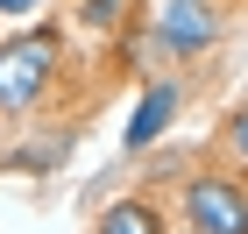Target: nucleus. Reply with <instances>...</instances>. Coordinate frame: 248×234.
<instances>
[{
	"label": "nucleus",
	"mask_w": 248,
	"mask_h": 234,
	"mask_svg": "<svg viewBox=\"0 0 248 234\" xmlns=\"http://www.w3.org/2000/svg\"><path fill=\"white\" fill-rule=\"evenodd\" d=\"M64 149H71L64 135H50V142H21V149H7V163H15V171H57Z\"/></svg>",
	"instance_id": "6"
},
{
	"label": "nucleus",
	"mask_w": 248,
	"mask_h": 234,
	"mask_svg": "<svg viewBox=\"0 0 248 234\" xmlns=\"http://www.w3.org/2000/svg\"><path fill=\"white\" fill-rule=\"evenodd\" d=\"M93 234H170V227H163V213H156L149 199H114L93 220Z\"/></svg>",
	"instance_id": "5"
},
{
	"label": "nucleus",
	"mask_w": 248,
	"mask_h": 234,
	"mask_svg": "<svg viewBox=\"0 0 248 234\" xmlns=\"http://www.w3.org/2000/svg\"><path fill=\"white\" fill-rule=\"evenodd\" d=\"M220 156H227V163H241V171H248V107H234V114L220 121Z\"/></svg>",
	"instance_id": "7"
},
{
	"label": "nucleus",
	"mask_w": 248,
	"mask_h": 234,
	"mask_svg": "<svg viewBox=\"0 0 248 234\" xmlns=\"http://www.w3.org/2000/svg\"><path fill=\"white\" fill-rule=\"evenodd\" d=\"M36 7H43V0H0V21H29Z\"/></svg>",
	"instance_id": "9"
},
{
	"label": "nucleus",
	"mask_w": 248,
	"mask_h": 234,
	"mask_svg": "<svg viewBox=\"0 0 248 234\" xmlns=\"http://www.w3.org/2000/svg\"><path fill=\"white\" fill-rule=\"evenodd\" d=\"M177 234H191V227H177Z\"/></svg>",
	"instance_id": "10"
},
{
	"label": "nucleus",
	"mask_w": 248,
	"mask_h": 234,
	"mask_svg": "<svg viewBox=\"0 0 248 234\" xmlns=\"http://www.w3.org/2000/svg\"><path fill=\"white\" fill-rule=\"evenodd\" d=\"M57 64H64V36L50 21L21 29L15 43H0V114H29V107L50 93Z\"/></svg>",
	"instance_id": "1"
},
{
	"label": "nucleus",
	"mask_w": 248,
	"mask_h": 234,
	"mask_svg": "<svg viewBox=\"0 0 248 234\" xmlns=\"http://www.w3.org/2000/svg\"><path fill=\"white\" fill-rule=\"evenodd\" d=\"M177 107H185V85H177V78H156L149 93L135 99V114H128V128H121V149H128V156L156 149V142H163V128H170V121H177Z\"/></svg>",
	"instance_id": "4"
},
{
	"label": "nucleus",
	"mask_w": 248,
	"mask_h": 234,
	"mask_svg": "<svg viewBox=\"0 0 248 234\" xmlns=\"http://www.w3.org/2000/svg\"><path fill=\"white\" fill-rule=\"evenodd\" d=\"M220 29H227V7H220V0H163L149 43L163 50V57L191 64V57H206L213 43H220Z\"/></svg>",
	"instance_id": "3"
},
{
	"label": "nucleus",
	"mask_w": 248,
	"mask_h": 234,
	"mask_svg": "<svg viewBox=\"0 0 248 234\" xmlns=\"http://www.w3.org/2000/svg\"><path fill=\"white\" fill-rule=\"evenodd\" d=\"M128 7H135V0H85V7H78V21H85V29H114Z\"/></svg>",
	"instance_id": "8"
},
{
	"label": "nucleus",
	"mask_w": 248,
	"mask_h": 234,
	"mask_svg": "<svg viewBox=\"0 0 248 234\" xmlns=\"http://www.w3.org/2000/svg\"><path fill=\"white\" fill-rule=\"evenodd\" d=\"M177 220L191 234H248V185L241 171H191L177 192Z\"/></svg>",
	"instance_id": "2"
}]
</instances>
